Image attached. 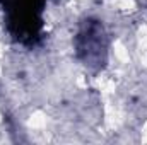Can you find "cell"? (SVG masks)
I'll return each mask as SVG.
<instances>
[{
	"instance_id": "obj_1",
	"label": "cell",
	"mask_w": 147,
	"mask_h": 145,
	"mask_svg": "<svg viewBox=\"0 0 147 145\" xmlns=\"http://www.w3.org/2000/svg\"><path fill=\"white\" fill-rule=\"evenodd\" d=\"M48 0H0L3 26L14 43L36 48L45 36V10Z\"/></svg>"
},
{
	"instance_id": "obj_2",
	"label": "cell",
	"mask_w": 147,
	"mask_h": 145,
	"mask_svg": "<svg viewBox=\"0 0 147 145\" xmlns=\"http://www.w3.org/2000/svg\"><path fill=\"white\" fill-rule=\"evenodd\" d=\"M77 62L91 73L103 72L110 58V34L103 21L96 17H84L79 21L72 39Z\"/></svg>"
}]
</instances>
